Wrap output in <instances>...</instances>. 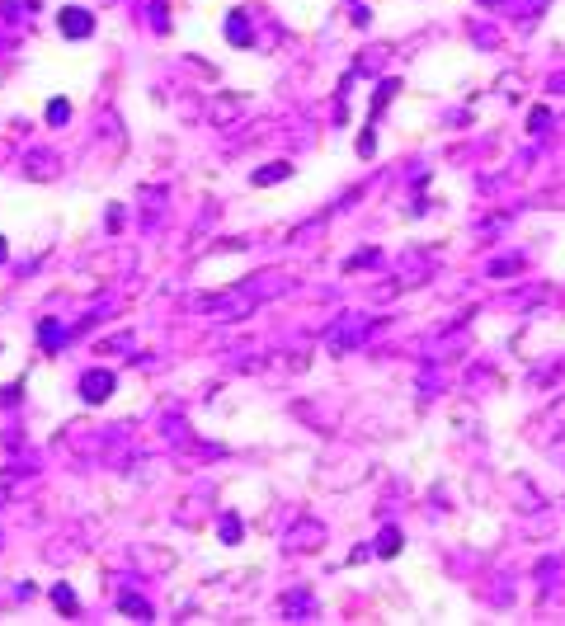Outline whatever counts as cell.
<instances>
[{"mask_svg": "<svg viewBox=\"0 0 565 626\" xmlns=\"http://www.w3.org/2000/svg\"><path fill=\"white\" fill-rule=\"evenodd\" d=\"M66 113H71L66 104H47V118H52V123H66Z\"/></svg>", "mask_w": 565, "mask_h": 626, "instance_id": "obj_3", "label": "cell"}, {"mask_svg": "<svg viewBox=\"0 0 565 626\" xmlns=\"http://www.w3.org/2000/svg\"><path fill=\"white\" fill-rule=\"evenodd\" d=\"M0 259H5V245H0Z\"/></svg>", "mask_w": 565, "mask_h": 626, "instance_id": "obj_5", "label": "cell"}, {"mask_svg": "<svg viewBox=\"0 0 565 626\" xmlns=\"http://www.w3.org/2000/svg\"><path fill=\"white\" fill-rule=\"evenodd\" d=\"M62 29L71 33V38H85V33L94 29V19L85 15V10H62Z\"/></svg>", "mask_w": 565, "mask_h": 626, "instance_id": "obj_1", "label": "cell"}, {"mask_svg": "<svg viewBox=\"0 0 565 626\" xmlns=\"http://www.w3.org/2000/svg\"><path fill=\"white\" fill-rule=\"evenodd\" d=\"M109 386H113L109 372H90V377H85V400H104V396H109Z\"/></svg>", "mask_w": 565, "mask_h": 626, "instance_id": "obj_2", "label": "cell"}, {"mask_svg": "<svg viewBox=\"0 0 565 626\" xmlns=\"http://www.w3.org/2000/svg\"><path fill=\"white\" fill-rule=\"evenodd\" d=\"M52 598H57V603H62V608H66V612L76 608V598H71V589H57V594H52Z\"/></svg>", "mask_w": 565, "mask_h": 626, "instance_id": "obj_4", "label": "cell"}]
</instances>
